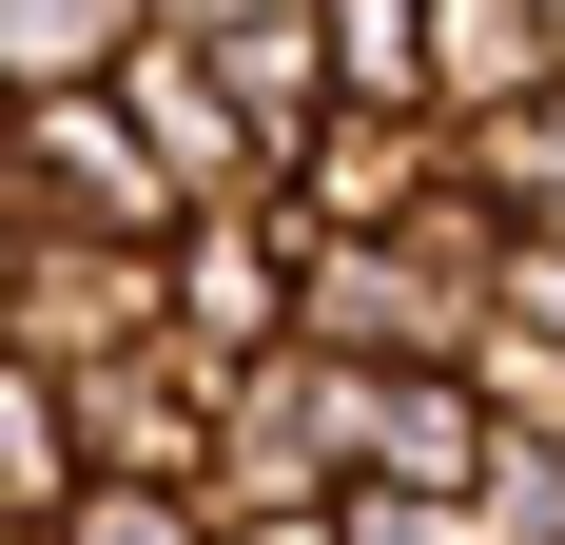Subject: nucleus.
I'll return each mask as SVG.
<instances>
[{"label":"nucleus","instance_id":"nucleus-21","mask_svg":"<svg viewBox=\"0 0 565 545\" xmlns=\"http://www.w3.org/2000/svg\"><path fill=\"white\" fill-rule=\"evenodd\" d=\"M0 137H20V98H0Z\"/></svg>","mask_w":565,"mask_h":545},{"label":"nucleus","instance_id":"nucleus-6","mask_svg":"<svg viewBox=\"0 0 565 545\" xmlns=\"http://www.w3.org/2000/svg\"><path fill=\"white\" fill-rule=\"evenodd\" d=\"M20 351H40V371L157 351V254H137V234H40L20 215Z\"/></svg>","mask_w":565,"mask_h":545},{"label":"nucleus","instance_id":"nucleus-3","mask_svg":"<svg viewBox=\"0 0 565 545\" xmlns=\"http://www.w3.org/2000/svg\"><path fill=\"white\" fill-rule=\"evenodd\" d=\"M449 195H468V157H449L429 98H332L312 137H292V195H274V215L332 254V234H429Z\"/></svg>","mask_w":565,"mask_h":545},{"label":"nucleus","instance_id":"nucleus-5","mask_svg":"<svg viewBox=\"0 0 565 545\" xmlns=\"http://www.w3.org/2000/svg\"><path fill=\"white\" fill-rule=\"evenodd\" d=\"M117 98H137V137H157L175 215H274V195H292V157L254 137V117H234V78H215L195 40H175V20H157L137 58H117Z\"/></svg>","mask_w":565,"mask_h":545},{"label":"nucleus","instance_id":"nucleus-4","mask_svg":"<svg viewBox=\"0 0 565 545\" xmlns=\"http://www.w3.org/2000/svg\"><path fill=\"white\" fill-rule=\"evenodd\" d=\"M292 292H312V234H292V215H195V234L157 254V331H175L215 389L292 351Z\"/></svg>","mask_w":565,"mask_h":545},{"label":"nucleus","instance_id":"nucleus-8","mask_svg":"<svg viewBox=\"0 0 565 545\" xmlns=\"http://www.w3.org/2000/svg\"><path fill=\"white\" fill-rule=\"evenodd\" d=\"M488 448H508V409H488V389L468 371H371L351 389V488H488Z\"/></svg>","mask_w":565,"mask_h":545},{"label":"nucleus","instance_id":"nucleus-16","mask_svg":"<svg viewBox=\"0 0 565 545\" xmlns=\"http://www.w3.org/2000/svg\"><path fill=\"white\" fill-rule=\"evenodd\" d=\"M332 545H488V506H449V488H332Z\"/></svg>","mask_w":565,"mask_h":545},{"label":"nucleus","instance_id":"nucleus-12","mask_svg":"<svg viewBox=\"0 0 565 545\" xmlns=\"http://www.w3.org/2000/svg\"><path fill=\"white\" fill-rule=\"evenodd\" d=\"M195 58L234 78V117H254L274 157L312 137V117H332V40H312V0H292V20H234V40H195Z\"/></svg>","mask_w":565,"mask_h":545},{"label":"nucleus","instance_id":"nucleus-18","mask_svg":"<svg viewBox=\"0 0 565 545\" xmlns=\"http://www.w3.org/2000/svg\"><path fill=\"white\" fill-rule=\"evenodd\" d=\"M0 351H20V195H0Z\"/></svg>","mask_w":565,"mask_h":545},{"label":"nucleus","instance_id":"nucleus-7","mask_svg":"<svg viewBox=\"0 0 565 545\" xmlns=\"http://www.w3.org/2000/svg\"><path fill=\"white\" fill-rule=\"evenodd\" d=\"M78 389V468H98V488H195V468H215V371H195V351H117V371H58Z\"/></svg>","mask_w":565,"mask_h":545},{"label":"nucleus","instance_id":"nucleus-17","mask_svg":"<svg viewBox=\"0 0 565 545\" xmlns=\"http://www.w3.org/2000/svg\"><path fill=\"white\" fill-rule=\"evenodd\" d=\"M175 40H234V20H292V0H157Z\"/></svg>","mask_w":565,"mask_h":545},{"label":"nucleus","instance_id":"nucleus-9","mask_svg":"<svg viewBox=\"0 0 565 545\" xmlns=\"http://www.w3.org/2000/svg\"><path fill=\"white\" fill-rule=\"evenodd\" d=\"M546 98H565L546 0H429V117H546Z\"/></svg>","mask_w":565,"mask_h":545},{"label":"nucleus","instance_id":"nucleus-15","mask_svg":"<svg viewBox=\"0 0 565 545\" xmlns=\"http://www.w3.org/2000/svg\"><path fill=\"white\" fill-rule=\"evenodd\" d=\"M58 545H234V526H215L195 488H78V506H58Z\"/></svg>","mask_w":565,"mask_h":545},{"label":"nucleus","instance_id":"nucleus-10","mask_svg":"<svg viewBox=\"0 0 565 545\" xmlns=\"http://www.w3.org/2000/svg\"><path fill=\"white\" fill-rule=\"evenodd\" d=\"M157 40V0H0V98H78Z\"/></svg>","mask_w":565,"mask_h":545},{"label":"nucleus","instance_id":"nucleus-19","mask_svg":"<svg viewBox=\"0 0 565 545\" xmlns=\"http://www.w3.org/2000/svg\"><path fill=\"white\" fill-rule=\"evenodd\" d=\"M234 545H332V506H274V526H234Z\"/></svg>","mask_w":565,"mask_h":545},{"label":"nucleus","instance_id":"nucleus-14","mask_svg":"<svg viewBox=\"0 0 565 545\" xmlns=\"http://www.w3.org/2000/svg\"><path fill=\"white\" fill-rule=\"evenodd\" d=\"M488 331L565 371V234H488Z\"/></svg>","mask_w":565,"mask_h":545},{"label":"nucleus","instance_id":"nucleus-20","mask_svg":"<svg viewBox=\"0 0 565 545\" xmlns=\"http://www.w3.org/2000/svg\"><path fill=\"white\" fill-rule=\"evenodd\" d=\"M0 545H58V526H0Z\"/></svg>","mask_w":565,"mask_h":545},{"label":"nucleus","instance_id":"nucleus-11","mask_svg":"<svg viewBox=\"0 0 565 545\" xmlns=\"http://www.w3.org/2000/svg\"><path fill=\"white\" fill-rule=\"evenodd\" d=\"M78 488H98V468H78V389H58L40 351H0V526H58Z\"/></svg>","mask_w":565,"mask_h":545},{"label":"nucleus","instance_id":"nucleus-1","mask_svg":"<svg viewBox=\"0 0 565 545\" xmlns=\"http://www.w3.org/2000/svg\"><path fill=\"white\" fill-rule=\"evenodd\" d=\"M488 234L508 215H429V234H332L312 292H292V351H351V371H468V331H488Z\"/></svg>","mask_w":565,"mask_h":545},{"label":"nucleus","instance_id":"nucleus-13","mask_svg":"<svg viewBox=\"0 0 565 545\" xmlns=\"http://www.w3.org/2000/svg\"><path fill=\"white\" fill-rule=\"evenodd\" d=\"M332 98H429V0H312Z\"/></svg>","mask_w":565,"mask_h":545},{"label":"nucleus","instance_id":"nucleus-2","mask_svg":"<svg viewBox=\"0 0 565 545\" xmlns=\"http://www.w3.org/2000/svg\"><path fill=\"white\" fill-rule=\"evenodd\" d=\"M0 195H20L40 234H137V254H175V234H195L117 78H78V98H20V137H0Z\"/></svg>","mask_w":565,"mask_h":545},{"label":"nucleus","instance_id":"nucleus-22","mask_svg":"<svg viewBox=\"0 0 565 545\" xmlns=\"http://www.w3.org/2000/svg\"><path fill=\"white\" fill-rule=\"evenodd\" d=\"M546 448H565V429H546Z\"/></svg>","mask_w":565,"mask_h":545}]
</instances>
